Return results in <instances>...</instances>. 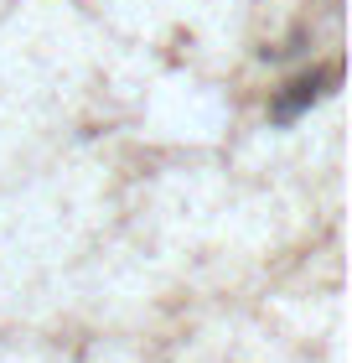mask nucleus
I'll return each mask as SVG.
<instances>
[{
    "instance_id": "nucleus-1",
    "label": "nucleus",
    "mask_w": 352,
    "mask_h": 363,
    "mask_svg": "<svg viewBox=\"0 0 352 363\" xmlns=\"http://www.w3.org/2000/svg\"><path fill=\"white\" fill-rule=\"evenodd\" d=\"M331 78H337L331 68H311V73H300L295 84H285V94L275 99V109H270V114H275V120H295V114L306 109V104H316V99L327 94Z\"/></svg>"
}]
</instances>
